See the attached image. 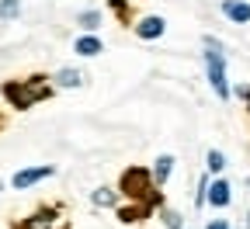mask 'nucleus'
Segmentation results:
<instances>
[{
  "instance_id": "f257e3e1",
  "label": "nucleus",
  "mask_w": 250,
  "mask_h": 229,
  "mask_svg": "<svg viewBox=\"0 0 250 229\" xmlns=\"http://www.w3.org/2000/svg\"><path fill=\"white\" fill-rule=\"evenodd\" d=\"M0 94L7 97L11 108L28 111V108H35L42 97H49L52 87H49V77H28V80H7L4 87H0Z\"/></svg>"
},
{
  "instance_id": "f03ea898",
  "label": "nucleus",
  "mask_w": 250,
  "mask_h": 229,
  "mask_svg": "<svg viewBox=\"0 0 250 229\" xmlns=\"http://www.w3.org/2000/svg\"><path fill=\"white\" fill-rule=\"evenodd\" d=\"M118 191H122L129 202H146V198H156V202H160V191H156L153 170H146V167H129V170H122Z\"/></svg>"
},
{
  "instance_id": "7ed1b4c3",
  "label": "nucleus",
  "mask_w": 250,
  "mask_h": 229,
  "mask_svg": "<svg viewBox=\"0 0 250 229\" xmlns=\"http://www.w3.org/2000/svg\"><path fill=\"white\" fill-rule=\"evenodd\" d=\"M205 70H208L212 90L226 101V97H229V83H226V56H223V45H219L212 35H205Z\"/></svg>"
},
{
  "instance_id": "20e7f679",
  "label": "nucleus",
  "mask_w": 250,
  "mask_h": 229,
  "mask_svg": "<svg viewBox=\"0 0 250 229\" xmlns=\"http://www.w3.org/2000/svg\"><path fill=\"white\" fill-rule=\"evenodd\" d=\"M52 174H56V167H49V163H42V167H24V170H18V174L11 177V184H14V191H24V187L39 184V181H45V177H52Z\"/></svg>"
},
{
  "instance_id": "39448f33",
  "label": "nucleus",
  "mask_w": 250,
  "mask_h": 229,
  "mask_svg": "<svg viewBox=\"0 0 250 229\" xmlns=\"http://www.w3.org/2000/svg\"><path fill=\"white\" fill-rule=\"evenodd\" d=\"M164 31H167V21H164L160 14H149V18L136 21V35H139V39H146V42H153V39H160Z\"/></svg>"
},
{
  "instance_id": "423d86ee",
  "label": "nucleus",
  "mask_w": 250,
  "mask_h": 229,
  "mask_svg": "<svg viewBox=\"0 0 250 229\" xmlns=\"http://www.w3.org/2000/svg\"><path fill=\"white\" fill-rule=\"evenodd\" d=\"M153 205H160L156 198H146V202H132V205H125V208H118V219L122 222H143L149 212H153Z\"/></svg>"
},
{
  "instance_id": "0eeeda50",
  "label": "nucleus",
  "mask_w": 250,
  "mask_h": 229,
  "mask_svg": "<svg viewBox=\"0 0 250 229\" xmlns=\"http://www.w3.org/2000/svg\"><path fill=\"white\" fill-rule=\"evenodd\" d=\"M229 202H233L229 181H223V177H219V181H212V184H208V205H212V208H226Z\"/></svg>"
},
{
  "instance_id": "6e6552de",
  "label": "nucleus",
  "mask_w": 250,
  "mask_h": 229,
  "mask_svg": "<svg viewBox=\"0 0 250 229\" xmlns=\"http://www.w3.org/2000/svg\"><path fill=\"white\" fill-rule=\"evenodd\" d=\"M223 14L233 24H247L250 21V4H247V0H223Z\"/></svg>"
},
{
  "instance_id": "1a4fd4ad",
  "label": "nucleus",
  "mask_w": 250,
  "mask_h": 229,
  "mask_svg": "<svg viewBox=\"0 0 250 229\" xmlns=\"http://www.w3.org/2000/svg\"><path fill=\"white\" fill-rule=\"evenodd\" d=\"M149 170H153V181H156V187H164V184H167V177H170V170H174V156H170V153L156 156Z\"/></svg>"
},
{
  "instance_id": "9d476101",
  "label": "nucleus",
  "mask_w": 250,
  "mask_h": 229,
  "mask_svg": "<svg viewBox=\"0 0 250 229\" xmlns=\"http://www.w3.org/2000/svg\"><path fill=\"white\" fill-rule=\"evenodd\" d=\"M52 215H56V208H42L35 215H28L18 229H52Z\"/></svg>"
},
{
  "instance_id": "9b49d317",
  "label": "nucleus",
  "mask_w": 250,
  "mask_h": 229,
  "mask_svg": "<svg viewBox=\"0 0 250 229\" xmlns=\"http://www.w3.org/2000/svg\"><path fill=\"white\" fill-rule=\"evenodd\" d=\"M73 52H80V56H98V52H104V42H101L98 35H83V39L73 42Z\"/></svg>"
},
{
  "instance_id": "f8f14e48",
  "label": "nucleus",
  "mask_w": 250,
  "mask_h": 229,
  "mask_svg": "<svg viewBox=\"0 0 250 229\" xmlns=\"http://www.w3.org/2000/svg\"><path fill=\"white\" fill-rule=\"evenodd\" d=\"M52 80H56V87H80V83H83V73H80V70H70V66H66V70H59V73H56Z\"/></svg>"
},
{
  "instance_id": "ddd939ff",
  "label": "nucleus",
  "mask_w": 250,
  "mask_h": 229,
  "mask_svg": "<svg viewBox=\"0 0 250 229\" xmlns=\"http://www.w3.org/2000/svg\"><path fill=\"white\" fill-rule=\"evenodd\" d=\"M77 24H80L83 31H98V28H101V11H83V14L77 18Z\"/></svg>"
},
{
  "instance_id": "4468645a",
  "label": "nucleus",
  "mask_w": 250,
  "mask_h": 229,
  "mask_svg": "<svg viewBox=\"0 0 250 229\" xmlns=\"http://www.w3.org/2000/svg\"><path fill=\"white\" fill-rule=\"evenodd\" d=\"M90 202H94V205H101V208H108V205H115V202H118V194H115L111 187H98V191L90 194Z\"/></svg>"
},
{
  "instance_id": "2eb2a0df",
  "label": "nucleus",
  "mask_w": 250,
  "mask_h": 229,
  "mask_svg": "<svg viewBox=\"0 0 250 229\" xmlns=\"http://www.w3.org/2000/svg\"><path fill=\"white\" fill-rule=\"evenodd\" d=\"M205 163H208V174H223V170H226V156L219 153V149H208Z\"/></svg>"
},
{
  "instance_id": "dca6fc26",
  "label": "nucleus",
  "mask_w": 250,
  "mask_h": 229,
  "mask_svg": "<svg viewBox=\"0 0 250 229\" xmlns=\"http://www.w3.org/2000/svg\"><path fill=\"white\" fill-rule=\"evenodd\" d=\"M21 7V0H0V18H14Z\"/></svg>"
},
{
  "instance_id": "f3484780",
  "label": "nucleus",
  "mask_w": 250,
  "mask_h": 229,
  "mask_svg": "<svg viewBox=\"0 0 250 229\" xmlns=\"http://www.w3.org/2000/svg\"><path fill=\"white\" fill-rule=\"evenodd\" d=\"M164 226H167V229H181V215L170 212V208H164Z\"/></svg>"
},
{
  "instance_id": "a211bd4d",
  "label": "nucleus",
  "mask_w": 250,
  "mask_h": 229,
  "mask_svg": "<svg viewBox=\"0 0 250 229\" xmlns=\"http://www.w3.org/2000/svg\"><path fill=\"white\" fill-rule=\"evenodd\" d=\"M205 229H229V222H226V219H208Z\"/></svg>"
},
{
  "instance_id": "6ab92c4d",
  "label": "nucleus",
  "mask_w": 250,
  "mask_h": 229,
  "mask_svg": "<svg viewBox=\"0 0 250 229\" xmlns=\"http://www.w3.org/2000/svg\"><path fill=\"white\" fill-rule=\"evenodd\" d=\"M0 187H4V181H0Z\"/></svg>"
},
{
  "instance_id": "aec40b11",
  "label": "nucleus",
  "mask_w": 250,
  "mask_h": 229,
  "mask_svg": "<svg viewBox=\"0 0 250 229\" xmlns=\"http://www.w3.org/2000/svg\"><path fill=\"white\" fill-rule=\"evenodd\" d=\"M0 125H4V118H0Z\"/></svg>"
}]
</instances>
